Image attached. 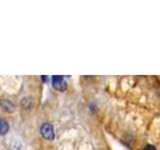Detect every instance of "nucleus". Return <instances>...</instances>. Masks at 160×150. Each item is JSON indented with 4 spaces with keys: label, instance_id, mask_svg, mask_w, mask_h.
<instances>
[{
    "label": "nucleus",
    "instance_id": "obj_1",
    "mask_svg": "<svg viewBox=\"0 0 160 150\" xmlns=\"http://www.w3.org/2000/svg\"><path fill=\"white\" fill-rule=\"evenodd\" d=\"M40 133H41L42 137L44 139L48 140V141L54 140V138H55L54 128L52 126V124H50V123H44V124H42L41 129H40Z\"/></svg>",
    "mask_w": 160,
    "mask_h": 150
},
{
    "label": "nucleus",
    "instance_id": "obj_2",
    "mask_svg": "<svg viewBox=\"0 0 160 150\" xmlns=\"http://www.w3.org/2000/svg\"><path fill=\"white\" fill-rule=\"evenodd\" d=\"M52 86L54 89L58 90L60 92H64L65 90L67 89V82L64 80L63 76H60V75H55L52 77Z\"/></svg>",
    "mask_w": 160,
    "mask_h": 150
},
{
    "label": "nucleus",
    "instance_id": "obj_3",
    "mask_svg": "<svg viewBox=\"0 0 160 150\" xmlns=\"http://www.w3.org/2000/svg\"><path fill=\"white\" fill-rule=\"evenodd\" d=\"M0 107L2 108V110L6 113H12L15 111V105L7 99H2L0 100Z\"/></svg>",
    "mask_w": 160,
    "mask_h": 150
},
{
    "label": "nucleus",
    "instance_id": "obj_4",
    "mask_svg": "<svg viewBox=\"0 0 160 150\" xmlns=\"http://www.w3.org/2000/svg\"><path fill=\"white\" fill-rule=\"evenodd\" d=\"M9 131V124L5 119L0 118V135H5Z\"/></svg>",
    "mask_w": 160,
    "mask_h": 150
},
{
    "label": "nucleus",
    "instance_id": "obj_5",
    "mask_svg": "<svg viewBox=\"0 0 160 150\" xmlns=\"http://www.w3.org/2000/svg\"><path fill=\"white\" fill-rule=\"evenodd\" d=\"M21 105L24 108H31V106H32V100L30 99L29 97L23 98L21 100Z\"/></svg>",
    "mask_w": 160,
    "mask_h": 150
},
{
    "label": "nucleus",
    "instance_id": "obj_6",
    "mask_svg": "<svg viewBox=\"0 0 160 150\" xmlns=\"http://www.w3.org/2000/svg\"><path fill=\"white\" fill-rule=\"evenodd\" d=\"M142 150H156V147H155L154 145H152V144H147V145H145V146L143 147Z\"/></svg>",
    "mask_w": 160,
    "mask_h": 150
},
{
    "label": "nucleus",
    "instance_id": "obj_7",
    "mask_svg": "<svg viewBox=\"0 0 160 150\" xmlns=\"http://www.w3.org/2000/svg\"><path fill=\"white\" fill-rule=\"evenodd\" d=\"M42 80H43V81L45 82V81H47V80H48V78H47L46 76H42Z\"/></svg>",
    "mask_w": 160,
    "mask_h": 150
}]
</instances>
